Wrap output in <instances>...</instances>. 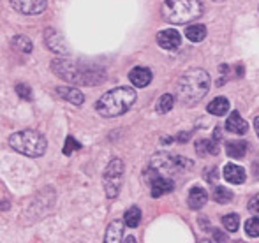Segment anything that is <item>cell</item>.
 Instances as JSON below:
<instances>
[{
	"label": "cell",
	"instance_id": "obj_1",
	"mask_svg": "<svg viewBox=\"0 0 259 243\" xmlns=\"http://www.w3.org/2000/svg\"><path fill=\"white\" fill-rule=\"evenodd\" d=\"M52 69L60 79H64L67 83H74V85L94 86L103 83L106 79V74L101 67L83 64V62H76V60H65V59L53 60Z\"/></svg>",
	"mask_w": 259,
	"mask_h": 243
},
{
	"label": "cell",
	"instance_id": "obj_2",
	"mask_svg": "<svg viewBox=\"0 0 259 243\" xmlns=\"http://www.w3.org/2000/svg\"><path fill=\"white\" fill-rule=\"evenodd\" d=\"M210 88V74L203 69H191L177 83V99L184 106H194Z\"/></svg>",
	"mask_w": 259,
	"mask_h": 243
},
{
	"label": "cell",
	"instance_id": "obj_3",
	"mask_svg": "<svg viewBox=\"0 0 259 243\" xmlns=\"http://www.w3.org/2000/svg\"><path fill=\"white\" fill-rule=\"evenodd\" d=\"M134 103H136V92H134V88H131V86H116V88L106 92L97 101L96 110L101 117L113 118L129 111Z\"/></svg>",
	"mask_w": 259,
	"mask_h": 243
},
{
	"label": "cell",
	"instance_id": "obj_4",
	"mask_svg": "<svg viewBox=\"0 0 259 243\" xmlns=\"http://www.w3.org/2000/svg\"><path fill=\"white\" fill-rule=\"evenodd\" d=\"M203 13L199 0H166L162 4V18L167 23L184 25L198 20Z\"/></svg>",
	"mask_w": 259,
	"mask_h": 243
},
{
	"label": "cell",
	"instance_id": "obj_5",
	"mask_svg": "<svg viewBox=\"0 0 259 243\" xmlns=\"http://www.w3.org/2000/svg\"><path fill=\"white\" fill-rule=\"evenodd\" d=\"M9 147L25 157H41L48 148V141L35 130H20L9 137Z\"/></svg>",
	"mask_w": 259,
	"mask_h": 243
},
{
	"label": "cell",
	"instance_id": "obj_6",
	"mask_svg": "<svg viewBox=\"0 0 259 243\" xmlns=\"http://www.w3.org/2000/svg\"><path fill=\"white\" fill-rule=\"evenodd\" d=\"M192 162L187 161V159H182V157H175V155L169 154H157L154 159H152V166H150V171L155 173V175H182L184 171L191 169Z\"/></svg>",
	"mask_w": 259,
	"mask_h": 243
},
{
	"label": "cell",
	"instance_id": "obj_7",
	"mask_svg": "<svg viewBox=\"0 0 259 243\" xmlns=\"http://www.w3.org/2000/svg\"><path fill=\"white\" fill-rule=\"evenodd\" d=\"M104 188L109 199H115L122 188L123 180V162L120 159H113L104 171Z\"/></svg>",
	"mask_w": 259,
	"mask_h": 243
},
{
	"label": "cell",
	"instance_id": "obj_8",
	"mask_svg": "<svg viewBox=\"0 0 259 243\" xmlns=\"http://www.w3.org/2000/svg\"><path fill=\"white\" fill-rule=\"evenodd\" d=\"M11 6L21 14H41L46 9L48 2L46 0H11Z\"/></svg>",
	"mask_w": 259,
	"mask_h": 243
},
{
	"label": "cell",
	"instance_id": "obj_9",
	"mask_svg": "<svg viewBox=\"0 0 259 243\" xmlns=\"http://www.w3.org/2000/svg\"><path fill=\"white\" fill-rule=\"evenodd\" d=\"M157 44L162 50H177L182 44V35L175 28H166V30L157 34Z\"/></svg>",
	"mask_w": 259,
	"mask_h": 243
},
{
	"label": "cell",
	"instance_id": "obj_10",
	"mask_svg": "<svg viewBox=\"0 0 259 243\" xmlns=\"http://www.w3.org/2000/svg\"><path fill=\"white\" fill-rule=\"evenodd\" d=\"M150 187H152V196H154V198H160V196L173 190L175 183H173V180L167 178V176L155 175L154 178L150 180Z\"/></svg>",
	"mask_w": 259,
	"mask_h": 243
},
{
	"label": "cell",
	"instance_id": "obj_11",
	"mask_svg": "<svg viewBox=\"0 0 259 243\" xmlns=\"http://www.w3.org/2000/svg\"><path fill=\"white\" fill-rule=\"evenodd\" d=\"M46 44H48V48L52 50V52L58 53V55H67L69 53L62 35L58 34L57 30H53V28H48V30H46Z\"/></svg>",
	"mask_w": 259,
	"mask_h": 243
},
{
	"label": "cell",
	"instance_id": "obj_12",
	"mask_svg": "<svg viewBox=\"0 0 259 243\" xmlns=\"http://www.w3.org/2000/svg\"><path fill=\"white\" fill-rule=\"evenodd\" d=\"M129 79L134 86L145 88V86H148L152 81V71L147 67H134L133 71L129 72Z\"/></svg>",
	"mask_w": 259,
	"mask_h": 243
},
{
	"label": "cell",
	"instance_id": "obj_13",
	"mask_svg": "<svg viewBox=\"0 0 259 243\" xmlns=\"http://www.w3.org/2000/svg\"><path fill=\"white\" fill-rule=\"evenodd\" d=\"M226 129L233 134H245L247 130H249V125H247V122L240 117L238 111H231L229 118L226 120Z\"/></svg>",
	"mask_w": 259,
	"mask_h": 243
},
{
	"label": "cell",
	"instance_id": "obj_14",
	"mask_svg": "<svg viewBox=\"0 0 259 243\" xmlns=\"http://www.w3.org/2000/svg\"><path fill=\"white\" fill-rule=\"evenodd\" d=\"M224 178L228 180L229 183H235V185H240L245 182L247 178V173L243 168L236 164H226L224 166Z\"/></svg>",
	"mask_w": 259,
	"mask_h": 243
},
{
	"label": "cell",
	"instance_id": "obj_15",
	"mask_svg": "<svg viewBox=\"0 0 259 243\" xmlns=\"http://www.w3.org/2000/svg\"><path fill=\"white\" fill-rule=\"evenodd\" d=\"M57 93L64 101H67V103H71V104H76V106L83 104V101H85V95H83L78 88H74V86H58Z\"/></svg>",
	"mask_w": 259,
	"mask_h": 243
},
{
	"label": "cell",
	"instance_id": "obj_16",
	"mask_svg": "<svg viewBox=\"0 0 259 243\" xmlns=\"http://www.w3.org/2000/svg\"><path fill=\"white\" fill-rule=\"evenodd\" d=\"M208 201V194L206 190L203 187H192L191 192H189V206H191L192 210H199L203 208V206L206 205Z\"/></svg>",
	"mask_w": 259,
	"mask_h": 243
},
{
	"label": "cell",
	"instance_id": "obj_17",
	"mask_svg": "<svg viewBox=\"0 0 259 243\" xmlns=\"http://www.w3.org/2000/svg\"><path fill=\"white\" fill-rule=\"evenodd\" d=\"M123 226H125V222H120V220H113V222L108 226V231H106L104 241L106 243H116V241L122 240V236H123Z\"/></svg>",
	"mask_w": 259,
	"mask_h": 243
},
{
	"label": "cell",
	"instance_id": "obj_18",
	"mask_svg": "<svg viewBox=\"0 0 259 243\" xmlns=\"http://www.w3.org/2000/svg\"><path fill=\"white\" fill-rule=\"evenodd\" d=\"M208 113L215 115V117H224L229 111V101L226 97H215L210 104H208Z\"/></svg>",
	"mask_w": 259,
	"mask_h": 243
},
{
	"label": "cell",
	"instance_id": "obj_19",
	"mask_svg": "<svg viewBox=\"0 0 259 243\" xmlns=\"http://www.w3.org/2000/svg\"><path fill=\"white\" fill-rule=\"evenodd\" d=\"M226 154L231 159H242L247 154V143L242 139L229 141V143H226Z\"/></svg>",
	"mask_w": 259,
	"mask_h": 243
},
{
	"label": "cell",
	"instance_id": "obj_20",
	"mask_svg": "<svg viewBox=\"0 0 259 243\" xmlns=\"http://www.w3.org/2000/svg\"><path fill=\"white\" fill-rule=\"evenodd\" d=\"M185 37L192 42H201L203 39L206 37L205 25H192V27H187V30H185Z\"/></svg>",
	"mask_w": 259,
	"mask_h": 243
},
{
	"label": "cell",
	"instance_id": "obj_21",
	"mask_svg": "<svg viewBox=\"0 0 259 243\" xmlns=\"http://www.w3.org/2000/svg\"><path fill=\"white\" fill-rule=\"evenodd\" d=\"M123 222L129 227H138V224L141 222V210L138 206H131L123 215Z\"/></svg>",
	"mask_w": 259,
	"mask_h": 243
},
{
	"label": "cell",
	"instance_id": "obj_22",
	"mask_svg": "<svg viewBox=\"0 0 259 243\" xmlns=\"http://www.w3.org/2000/svg\"><path fill=\"white\" fill-rule=\"evenodd\" d=\"M211 198H213V201L226 205V203H229L233 199V192L226 187H215L213 192H211Z\"/></svg>",
	"mask_w": 259,
	"mask_h": 243
},
{
	"label": "cell",
	"instance_id": "obj_23",
	"mask_svg": "<svg viewBox=\"0 0 259 243\" xmlns=\"http://www.w3.org/2000/svg\"><path fill=\"white\" fill-rule=\"evenodd\" d=\"M175 106V97L171 95V93H164V95H160V99L157 101V111L159 113H167V111H171Z\"/></svg>",
	"mask_w": 259,
	"mask_h": 243
},
{
	"label": "cell",
	"instance_id": "obj_24",
	"mask_svg": "<svg viewBox=\"0 0 259 243\" xmlns=\"http://www.w3.org/2000/svg\"><path fill=\"white\" fill-rule=\"evenodd\" d=\"M222 224H224V227L229 233H235L240 227V217L236 215V213H229V215L222 217Z\"/></svg>",
	"mask_w": 259,
	"mask_h": 243
},
{
	"label": "cell",
	"instance_id": "obj_25",
	"mask_svg": "<svg viewBox=\"0 0 259 243\" xmlns=\"http://www.w3.org/2000/svg\"><path fill=\"white\" fill-rule=\"evenodd\" d=\"M13 46L23 53L32 52V41L28 37H25V35H16V37L13 39Z\"/></svg>",
	"mask_w": 259,
	"mask_h": 243
},
{
	"label": "cell",
	"instance_id": "obj_26",
	"mask_svg": "<svg viewBox=\"0 0 259 243\" xmlns=\"http://www.w3.org/2000/svg\"><path fill=\"white\" fill-rule=\"evenodd\" d=\"M245 233L250 238H257L259 236V217H252L245 222Z\"/></svg>",
	"mask_w": 259,
	"mask_h": 243
},
{
	"label": "cell",
	"instance_id": "obj_27",
	"mask_svg": "<svg viewBox=\"0 0 259 243\" xmlns=\"http://www.w3.org/2000/svg\"><path fill=\"white\" fill-rule=\"evenodd\" d=\"M76 150H81V143H78L74 137L69 136L67 139H65V144H64V154L65 155H72Z\"/></svg>",
	"mask_w": 259,
	"mask_h": 243
},
{
	"label": "cell",
	"instance_id": "obj_28",
	"mask_svg": "<svg viewBox=\"0 0 259 243\" xmlns=\"http://www.w3.org/2000/svg\"><path fill=\"white\" fill-rule=\"evenodd\" d=\"M16 93L23 101H32V88L28 85H25V83H18V85H16Z\"/></svg>",
	"mask_w": 259,
	"mask_h": 243
},
{
	"label": "cell",
	"instance_id": "obj_29",
	"mask_svg": "<svg viewBox=\"0 0 259 243\" xmlns=\"http://www.w3.org/2000/svg\"><path fill=\"white\" fill-rule=\"evenodd\" d=\"M205 180L208 183H217L219 176H217V168H208L205 173Z\"/></svg>",
	"mask_w": 259,
	"mask_h": 243
},
{
	"label": "cell",
	"instance_id": "obj_30",
	"mask_svg": "<svg viewBox=\"0 0 259 243\" xmlns=\"http://www.w3.org/2000/svg\"><path fill=\"white\" fill-rule=\"evenodd\" d=\"M249 212H252L254 215H259V194L254 196L249 201Z\"/></svg>",
	"mask_w": 259,
	"mask_h": 243
},
{
	"label": "cell",
	"instance_id": "obj_31",
	"mask_svg": "<svg viewBox=\"0 0 259 243\" xmlns=\"http://www.w3.org/2000/svg\"><path fill=\"white\" fill-rule=\"evenodd\" d=\"M213 240L215 241H226V240H228V236H224V234H222V233H219V231H213Z\"/></svg>",
	"mask_w": 259,
	"mask_h": 243
},
{
	"label": "cell",
	"instance_id": "obj_32",
	"mask_svg": "<svg viewBox=\"0 0 259 243\" xmlns=\"http://www.w3.org/2000/svg\"><path fill=\"white\" fill-rule=\"evenodd\" d=\"M254 129H256V134H257V137H259V117L254 118Z\"/></svg>",
	"mask_w": 259,
	"mask_h": 243
}]
</instances>
